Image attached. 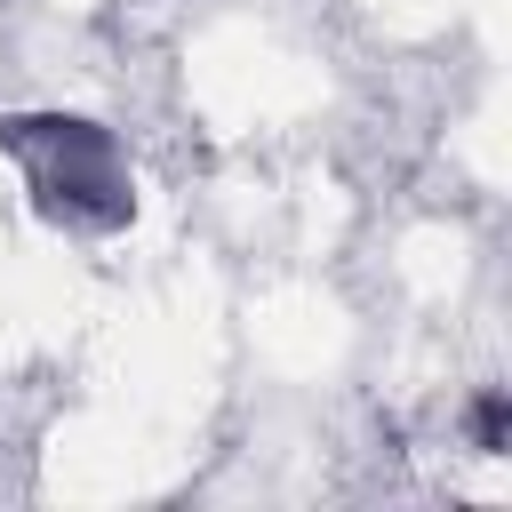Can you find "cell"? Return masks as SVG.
Segmentation results:
<instances>
[{"label":"cell","mask_w":512,"mask_h":512,"mask_svg":"<svg viewBox=\"0 0 512 512\" xmlns=\"http://www.w3.org/2000/svg\"><path fill=\"white\" fill-rule=\"evenodd\" d=\"M8 152L24 160L40 208L56 224H88V232H112L128 216V168H120V144L96 128V120H16L8 128Z\"/></svg>","instance_id":"obj_1"},{"label":"cell","mask_w":512,"mask_h":512,"mask_svg":"<svg viewBox=\"0 0 512 512\" xmlns=\"http://www.w3.org/2000/svg\"><path fill=\"white\" fill-rule=\"evenodd\" d=\"M464 432H472L480 456H496V448L512 440V400H504V392H480V400L464 408Z\"/></svg>","instance_id":"obj_2"}]
</instances>
